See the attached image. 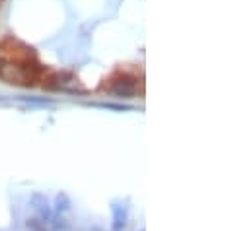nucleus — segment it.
<instances>
[{
	"mask_svg": "<svg viewBox=\"0 0 251 231\" xmlns=\"http://www.w3.org/2000/svg\"><path fill=\"white\" fill-rule=\"evenodd\" d=\"M31 204H33V210L39 214L41 222H49V220H51V208H49L45 196H41V194H33V196H31Z\"/></svg>",
	"mask_w": 251,
	"mask_h": 231,
	"instance_id": "obj_1",
	"label": "nucleus"
},
{
	"mask_svg": "<svg viewBox=\"0 0 251 231\" xmlns=\"http://www.w3.org/2000/svg\"><path fill=\"white\" fill-rule=\"evenodd\" d=\"M113 218H115V224H113V228L115 230H123L126 224V210L123 208H119V206H113Z\"/></svg>",
	"mask_w": 251,
	"mask_h": 231,
	"instance_id": "obj_2",
	"label": "nucleus"
},
{
	"mask_svg": "<svg viewBox=\"0 0 251 231\" xmlns=\"http://www.w3.org/2000/svg\"><path fill=\"white\" fill-rule=\"evenodd\" d=\"M68 208H70L68 196H66V194H59V196H57V210H59V212H66Z\"/></svg>",
	"mask_w": 251,
	"mask_h": 231,
	"instance_id": "obj_3",
	"label": "nucleus"
},
{
	"mask_svg": "<svg viewBox=\"0 0 251 231\" xmlns=\"http://www.w3.org/2000/svg\"><path fill=\"white\" fill-rule=\"evenodd\" d=\"M142 231H144V230H142Z\"/></svg>",
	"mask_w": 251,
	"mask_h": 231,
	"instance_id": "obj_5",
	"label": "nucleus"
},
{
	"mask_svg": "<svg viewBox=\"0 0 251 231\" xmlns=\"http://www.w3.org/2000/svg\"><path fill=\"white\" fill-rule=\"evenodd\" d=\"M27 230L47 231V228H45V222H41V220H27Z\"/></svg>",
	"mask_w": 251,
	"mask_h": 231,
	"instance_id": "obj_4",
	"label": "nucleus"
}]
</instances>
